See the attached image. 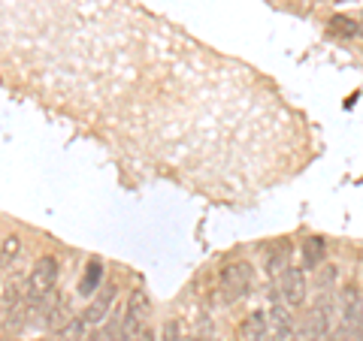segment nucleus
Returning a JSON list of instances; mask_svg holds the SVG:
<instances>
[{"mask_svg": "<svg viewBox=\"0 0 363 341\" xmlns=\"http://www.w3.org/2000/svg\"><path fill=\"white\" fill-rule=\"evenodd\" d=\"M58 272H61V263H58V257H52V254H45L40 257L37 263H33L30 269V275L25 281V299L37 308V305H43L45 299L55 293V284H58Z\"/></svg>", "mask_w": 363, "mask_h": 341, "instance_id": "nucleus-1", "label": "nucleus"}, {"mask_svg": "<svg viewBox=\"0 0 363 341\" xmlns=\"http://www.w3.org/2000/svg\"><path fill=\"white\" fill-rule=\"evenodd\" d=\"M252 287H255V266L248 260H233V263L221 269V290L230 302L248 296Z\"/></svg>", "mask_w": 363, "mask_h": 341, "instance_id": "nucleus-2", "label": "nucleus"}, {"mask_svg": "<svg viewBox=\"0 0 363 341\" xmlns=\"http://www.w3.org/2000/svg\"><path fill=\"white\" fill-rule=\"evenodd\" d=\"M281 299H285L288 308H303L306 299H309V275H306L303 266H288L281 272Z\"/></svg>", "mask_w": 363, "mask_h": 341, "instance_id": "nucleus-3", "label": "nucleus"}, {"mask_svg": "<svg viewBox=\"0 0 363 341\" xmlns=\"http://www.w3.org/2000/svg\"><path fill=\"white\" fill-rule=\"evenodd\" d=\"M330 329H333V302L327 296H318V302L309 311V320H306V335H309V341H321L327 338Z\"/></svg>", "mask_w": 363, "mask_h": 341, "instance_id": "nucleus-4", "label": "nucleus"}, {"mask_svg": "<svg viewBox=\"0 0 363 341\" xmlns=\"http://www.w3.org/2000/svg\"><path fill=\"white\" fill-rule=\"evenodd\" d=\"M118 299V284H100V290L91 296V305L85 308V323L88 326H97L106 320V314L112 311V305Z\"/></svg>", "mask_w": 363, "mask_h": 341, "instance_id": "nucleus-5", "label": "nucleus"}, {"mask_svg": "<svg viewBox=\"0 0 363 341\" xmlns=\"http://www.w3.org/2000/svg\"><path fill=\"white\" fill-rule=\"evenodd\" d=\"M291 242L288 238H279V242H272L267 251H264V269L267 275H281L288 266H291Z\"/></svg>", "mask_w": 363, "mask_h": 341, "instance_id": "nucleus-6", "label": "nucleus"}, {"mask_svg": "<svg viewBox=\"0 0 363 341\" xmlns=\"http://www.w3.org/2000/svg\"><path fill=\"white\" fill-rule=\"evenodd\" d=\"M300 257H303V269H306V272L321 269V266L327 263V238H324V236H309V238H303Z\"/></svg>", "mask_w": 363, "mask_h": 341, "instance_id": "nucleus-7", "label": "nucleus"}, {"mask_svg": "<svg viewBox=\"0 0 363 341\" xmlns=\"http://www.w3.org/2000/svg\"><path fill=\"white\" fill-rule=\"evenodd\" d=\"M240 341H269V320L264 311H252L240 323Z\"/></svg>", "mask_w": 363, "mask_h": 341, "instance_id": "nucleus-8", "label": "nucleus"}, {"mask_svg": "<svg viewBox=\"0 0 363 341\" xmlns=\"http://www.w3.org/2000/svg\"><path fill=\"white\" fill-rule=\"evenodd\" d=\"M100 284H104V263H100V260H88L82 278H79L76 293H79L82 299H91V296H94V293L100 290Z\"/></svg>", "mask_w": 363, "mask_h": 341, "instance_id": "nucleus-9", "label": "nucleus"}, {"mask_svg": "<svg viewBox=\"0 0 363 341\" xmlns=\"http://www.w3.org/2000/svg\"><path fill=\"white\" fill-rule=\"evenodd\" d=\"M327 30H330L333 37H339V40H357L363 28H360V21L348 18V16H333L330 21H327Z\"/></svg>", "mask_w": 363, "mask_h": 341, "instance_id": "nucleus-10", "label": "nucleus"}, {"mask_svg": "<svg viewBox=\"0 0 363 341\" xmlns=\"http://www.w3.org/2000/svg\"><path fill=\"white\" fill-rule=\"evenodd\" d=\"M88 338V323L85 317H73V320H67L58 335H55V341H85Z\"/></svg>", "mask_w": 363, "mask_h": 341, "instance_id": "nucleus-11", "label": "nucleus"}, {"mask_svg": "<svg viewBox=\"0 0 363 341\" xmlns=\"http://www.w3.org/2000/svg\"><path fill=\"white\" fill-rule=\"evenodd\" d=\"M128 308L130 311H136L145 320V317L152 314V299H149V293H145L143 287H136L133 293H130V302H128Z\"/></svg>", "mask_w": 363, "mask_h": 341, "instance_id": "nucleus-12", "label": "nucleus"}, {"mask_svg": "<svg viewBox=\"0 0 363 341\" xmlns=\"http://www.w3.org/2000/svg\"><path fill=\"white\" fill-rule=\"evenodd\" d=\"M21 254V236H6L4 242H0V263H13V260Z\"/></svg>", "mask_w": 363, "mask_h": 341, "instance_id": "nucleus-13", "label": "nucleus"}, {"mask_svg": "<svg viewBox=\"0 0 363 341\" xmlns=\"http://www.w3.org/2000/svg\"><path fill=\"white\" fill-rule=\"evenodd\" d=\"M164 341H185V333H182V323L176 317H169L164 323Z\"/></svg>", "mask_w": 363, "mask_h": 341, "instance_id": "nucleus-14", "label": "nucleus"}, {"mask_svg": "<svg viewBox=\"0 0 363 341\" xmlns=\"http://www.w3.org/2000/svg\"><path fill=\"white\" fill-rule=\"evenodd\" d=\"M318 281H321V287H330V284L336 281V266L324 269V272H321V278H318Z\"/></svg>", "mask_w": 363, "mask_h": 341, "instance_id": "nucleus-15", "label": "nucleus"}, {"mask_svg": "<svg viewBox=\"0 0 363 341\" xmlns=\"http://www.w3.org/2000/svg\"><path fill=\"white\" fill-rule=\"evenodd\" d=\"M136 341H157V338H155V329H145V326H143L140 335H136Z\"/></svg>", "mask_w": 363, "mask_h": 341, "instance_id": "nucleus-16", "label": "nucleus"}, {"mask_svg": "<svg viewBox=\"0 0 363 341\" xmlns=\"http://www.w3.org/2000/svg\"><path fill=\"white\" fill-rule=\"evenodd\" d=\"M188 341H203V338H188Z\"/></svg>", "mask_w": 363, "mask_h": 341, "instance_id": "nucleus-17", "label": "nucleus"}, {"mask_svg": "<svg viewBox=\"0 0 363 341\" xmlns=\"http://www.w3.org/2000/svg\"><path fill=\"white\" fill-rule=\"evenodd\" d=\"M360 28H363V16H360Z\"/></svg>", "mask_w": 363, "mask_h": 341, "instance_id": "nucleus-18", "label": "nucleus"}]
</instances>
